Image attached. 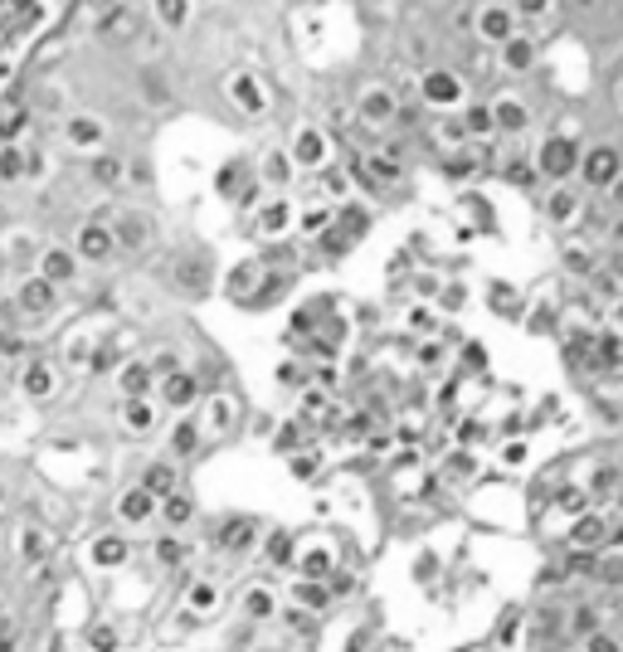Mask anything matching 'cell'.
Returning a JSON list of instances; mask_svg holds the SVG:
<instances>
[{
  "instance_id": "7bdbcfd3",
  "label": "cell",
  "mask_w": 623,
  "mask_h": 652,
  "mask_svg": "<svg viewBox=\"0 0 623 652\" xmlns=\"http://www.w3.org/2000/svg\"><path fill=\"white\" fill-rule=\"evenodd\" d=\"M594 536H604V521H599V516H585V521L570 531V545H589Z\"/></svg>"
},
{
  "instance_id": "8992f818",
  "label": "cell",
  "mask_w": 623,
  "mask_h": 652,
  "mask_svg": "<svg viewBox=\"0 0 623 652\" xmlns=\"http://www.w3.org/2000/svg\"><path fill=\"white\" fill-rule=\"evenodd\" d=\"M35 278L39 283H49V288H69L78 278V254L69 249V244H44L35 258Z\"/></svg>"
},
{
  "instance_id": "11a10c76",
  "label": "cell",
  "mask_w": 623,
  "mask_h": 652,
  "mask_svg": "<svg viewBox=\"0 0 623 652\" xmlns=\"http://www.w3.org/2000/svg\"><path fill=\"white\" fill-rule=\"evenodd\" d=\"M468 472H473V458H463V453H458V458H453V477H468Z\"/></svg>"
},
{
  "instance_id": "4316f807",
  "label": "cell",
  "mask_w": 623,
  "mask_h": 652,
  "mask_svg": "<svg viewBox=\"0 0 623 652\" xmlns=\"http://www.w3.org/2000/svg\"><path fill=\"white\" fill-rule=\"evenodd\" d=\"M54 302H59V292L49 288V283H39V278H25V283H20V307H25L30 317L54 312Z\"/></svg>"
},
{
  "instance_id": "5b68a950",
  "label": "cell",
  "mask_w": 623,
  "mask_h": 652,
  "mask_svg": "<svg viewBox=\"0 0 623 652\" xmlns=\"http://www.w3.org/2000/svg\"><path fill=\"white\" fill-rule=\"evenodd\" d=\"M74 254L78 263H108L117 254V234H112V219L93 215L78 224V239H74Z\"/></svg>"
},
{
  "instance_id": "6f0895ef",
  "label": "cell",
  "mask_w": 623,
  "mask_h": 652,
  "mask_svg": "<svg viewBox=\"0 0 623 652\" xmlns=\"http://www.w3.org/2000/svg\"><path fill=\"white\" fill-rule=\"evenodd\" d=\"M609 200H614V205H619V210H623V176H619V181H614V185H609Z\"/></svg>"
},
{
  "instance_id": "d590c367",
  "label": "cell",
  "mask_w": 623,
  "mask_h": 652,
  "mask_svg": "<svg viewBox=\"0 0 623 652\" xmlns=\"http://www.w3.org/2000/svg\"><path fill=\"white\" fill-rule=\"evenodd\" d=\"M88 176H93L98 185H117L122 181V161H117L112 151H98V156L88 161Z\"/></svg>"
},
{
  "instance_id": "d6a6232c",
  "label": "cell",
  "mask_w": 623,
  "mask_h": 652,
  "mask_svg": "<svg viewBox=\"0 0 623 652\" xmlns=\"http://www.w3.org/2000/svg\"><path fill=\"white\" fill-rule=\"evenodd\" d=\"M93 25H98V35H122L127 25H137V10H132V5H112V10H103Z\"/></svg>"
},
{
  "instance_id": "9f6ffc18",
  "label": "cell",
  "mask_w": 623,
  "mask_h": 652,
  "mask_svg": "<svg viewBox=\"0 0 623 652\" xmlns=\"http://www.w3.org/2000/svg\"><path fill=\"white\" fill-rule=\"evenodd\" d=\"M44 652H69V638H64V633H54V638L44 643Z\"/></svg>"
},
{
  "instance_id": "4fadbf2b",
  "label": "cell",
  "mask_w": 623,
  "mask_h": 652,
  "mask_svg": "<svg viewBox=\"0 0 623 652\" xmlns=\"http://www.w3.org/2000/svg\"><path fill=\"white\" fill-rule=\"evenodd\" d=\"M293 195H268L263 205L254 210V224H258V234H268V239H278V234H288L293 229Z\"/></svg>"
},
{
  "instance_id": "836d02e7",
  "label": "cell",
  "mask_w": 623,
  "mask_h": 652,
  "mask_svg": "<svg viewBox=\"0 0 623 652\" xmlns=\"http://www.w3.org/2000/svg\"><path fill=\"white\" fill-rule=\"evenodd\" d=\"M185 560H190V545H185L181 536H176V531L156 541V565H166V570H176V565H185Z\"/></svg>"
},
{
  "instance_id": "5bb4252c",
  "label": "cell",
  "mask_w": 623,
  "mask_h": 652,
  "mask_svg": "<svg viewBox=\"0 0 623 652\" xmlns=\"http://www.w3.org/2000/svg\"><path fill=\"white\" fill-rule=\"evenodd\" d=\"M156 507H161V502L137 482V487H127V492L117 497V521H122V526H151V521H156Z\"/></svg>"
},
{
  "instance_id": "52a82bcc",
  "label": "cell",
  "mask_w": 623,
  "mask_h": 652,
  "mask_svg": "<svg viewBox=\"0 0 623 652\" xmlns=\"http://www.w3.org/2000/svg\"><path fill=\"white\" fill-rule=\"evenodd\" d=\"M200 434L205 438H220L229 434V429H239V399L234 395H224V390H215V395H205L200 399Z\"/></svg>"
},
{
  "instance_id": "680465c9",
  "label": "cell",
  "mask_w": 623,
  "mask_h": 652,
  "mask_svg": "<svg viewBox=\"0 0 623 652\" xmlns=\"http://www.w3.org/2000/svg\"><path fill=\"white\" fill-rule=\"evenodd\" d=\"M609 239H614V244H623V219H614V229H609Z\"/></svg>"
},
{
  "instance_id": "cb8c5ba5",
  "label": "cell",
  "mask_w": 623,
  "mask_h": 652,
  "mask_svg": "<svg viewBox=\"0 0 623 652\" xmlns=\"http://www.w3.org/2000/svg\"><path fill=\"white\" fill-rule=\"evenodd\" d=\"M200 443H205V434H200V424L195 419H176V429H171V438H166V448H171V458L181 463V458H195L200 453Z\"/></svg>"
},
{
  "instance_id": "ee69618b",
  "label": "cell",
  "mask_w": 623,
  "mask_h": 652,
  "mask_svg": "<svg viewBox=\"0 0 623 652\" xmlns=\"http://www.w3.org/2000/svg\"><path fill=\"white\" fill-rule=\"evenodd\" d=\"M244 176H254V166H249V161H234L229 171H220V190H229V195H234V185L244 181Z\"/></svg>"
},
{
  "instance_id": "ab89813d",
  "label": "cell",
  "mask_w": 623,
  "mask_h": 652,
  "mask_svg": "<svg viewBox=\"0 0 623 652\" xmlns=\"http://www.w3.org/2000/svg\"><path fill=\"white\" fill-rule=\"evenodd\" d=\"M137 83H142V98H147V103H156V108L171 103V88H166V78H161L156 69H142L137 73Z\"/></svg>"
},
{
  "instance_id": "bcb514c9",
  "label": "cell",
  "mask_w": 623,
  "mask_h": 652,
  "mask_svg": "<svg viewBox=\"0 0 623 652\" xmlns=\"http://www.w3.org/2000/svg\"><path fill=\"white\" fill-rule=\"evenodd\" d=\"M619 487V472L614 468H594L589 472V492H614Z\"/></svg>"
},
{
  "instance_id": "83f0119b",
  "label": "cell",
  "mask_w": 623,
  "mask_h": 652,
  "mask_svg": "<svg viewBox=\"0 0 623 652\" xmlns=\"http://www.w3.org/2000/svg\"><path fill=\"white\" fill-rule=\"evenodd\" d=\"M458 122H463V137H468V142H477V137H497V122H492V103H468Z\"/></svg>"
},
{
  "instance_id": "f35d334b",
  "label": "cell",
  "mask_w": 623,
  "mask_h": 652,
  "mask_svg": "<svg viewBox=\"0 0 623 652\" xmlns=\"http://www.w3.org/2000/svg\"><path fill=\"white\" fill-rule=\"evenodd\" d=\"M477 166H482V156H473V151H448V161H443V176H453V181H468Z\"/></svg>"
},
{
  "instance_id": "7c38bea8",
  "label": "cell",
  "mask_w": 623,
  "mask_h": 652,
  "mask_svg": "<svg viewBox=\"0 0 623 652\" xmlns=\"http://www.w3.org/2000/svg\"><path fill=\"white\" fill-rule=\"evenodd\" d=\"M156 395H161V404L166 409H176V414H185V409H195L200 404V380L190 375V370H176V375H166V380H156Z\"/></svg>"
},
{
  "instance_id": "4dcf8cb0",
  "label": "cell",
  "mask_w": 623,
  "mask_h": 652,
  "mask_svg": "<svg viewBox=\"0 0 623 652\" xmlns=\"http://www.w3.org/2000/svg\"><path fill=\"white\" fill-rule=\"evenodd\" d=\"M258 176L268 185H288L293 181V156H283V151H268L263 161H258Z\"/></svg>"
},
{
  "instance_id": "ac0fdd59",
  "label": "cell",
  "mask_w": 623,
  "mask_h": 652,
  "mask_svg": "<svg viewBox=\"0 0 623 652\" xmlns=\"http://www.w3.org/2000/svg\"><path fill=\"white\" fill-rule=\"evenodd\" d=\"M117 390H122V399H151V390H156L151 365L147 361H122L117 365Z\"/></svg>"
},
{
  "instance_id": "91938a15",
  "label": "cell",
  "mask_w": 623,
  "mask_h": 652,
  "mask_svg": "<svg viewBox=\"0 0 623 652\" xmlns=\"http://www.w3.org/2000/svg\"><path fill=\"white\" fill-rule=\"evenodd\" d=\"M614 317H619V326H623V302H619V312H614Z\"/></svg>"
},
{
  "instance_id": "ffe728a7",
  "label": "cell",
  "mask_w": 623,
  "mask_h": 652,
  "mask_svg": "<svg viewBox=\"0 0 623 652\" xmlns=\"http://www.w3.org/2000/svg\"><path fill=\"white\" fill-rule=\"evenodd\" d=\"M580 210H585V195H580V190H570V185H555V190L546 195L550 224H575V219H580Z\"/></svg>"
},
{
  "instance_id": "c3c4849f",
  "label": "cell",
  "mask_w": 623,
  "mask_h": 652,
  "mask_svg": "<svg viewBox=\"0 0 623 652\" xmlns=\"http://www.w3.org/2000/svg\"><path fill=\"white\" fill-rule=\"evenodd\" d=\"M507 181H516V185L536 181V166H531V161H512V166H507Z\"/></svg>"
},
{
  "instance_id": "6da1fadb",
  "label": "cell",
  "mask_w": 623,
  "mask_h": 652,
  "mask_svg": "<svg viewBox=\"0 0 623 652\" xmlns=\"http://www.w3.org/2000/svg\"><path fill=\"white\" fill-rule=\"evenodd\" d=\"M580 156H585V146L575 142V137H565V132H555V137H546L541 142V151H536V176H546V181L565 185L575 171H580Z\"/></svg>"
},
{
  "instance_id": "3957f363",
  "label": "cell",
  "mask_w": 623,
  "mask_h": 652,
  "mask_svg": "<svg viewBox=\"0 0 623 652\" xmlns=\"http://www.w3.org/2000/svg\"><path fill=\"white\" fill-rule=\"evenodd\" d=\"M419 98L429 103V108H463V98H468V83H463V73H453V69H424L419 73Z\"/></svg>"
},
{
  "instance_id": "1f68e13d",
  "label": "cell",
  "mask_w": 623,
  "mask_h": 652,
  "mask_svg": "<svg viewBox=\"0 0 623 652\" xmlns=\"http://www.w3.org/2000/svg\"><path fill=\"white\" fill-rule=\"evenodd\" d=\"M142 487H147L156 502H161V497H171V492H176V468H171V463H151L147 477H142Z\"/></svg>"
},
{
  "instance_id": "d6986e66",
  "label": "cell",
  "mask_w": 623,
  "mask_h": 652,
  "mask_svg": "<svg viewBox=\"0 0 623 652\" xmlns=\"http://www.w3.org/2000/svg\"><path fill=\"white\" fill-rule=\"evenodd\" d=\"M502 69L507 73L536 69V35H531V30H516V35L502 44Z\"/></svg>"
},
{
  "instance_id": "60d3db41",
  "label": "cell",
  "mask_w": 623,
  "mask_h": 652,
  "mask_svg": "<svg viewBox=\"0 0 623 652\" xmlns=\"http://www.w3.org/2000/svg\"><path fill=\"white\" fill-rule=\"evenodd\" d=\"M156 20H161L166 30H181L185 20H190V5H185V0H161V5H156Z\"/></svg>"
},
{
  "instance_id": "9c48e42d",
  "label": "cell",
  "mask_w": 623,
  "mask_h": 652,
  "mask_svg": "<svg viewBox=\"0 0 623 652\" xmlns=\"http://www.w3.org/2000/svg\"><path fill=\"white\" fill-rule=\"evenodd\" d=\"M473 35L502 49L516 35V10L512 5H482V10H473Z\"/></svg>"
},
{
  "instance_id": "f5cc1de1",
  "label": "cell",
  "mask_w": 623,
  "mask_h": 652,
  "mask_svg": "<svg viewBox=\"0 0 623 652\" xmlns=\"http://www.w3.org/2000/svg\"><path fill=\"white\" fill-rule=\"evenodd\" d=\"M293 472L297 477H317V458L307 453V458H293Z\"/></svg>"
},
{
  "instance_id": "f1b7e54d",
  "label": "cell",
  "mask_w": 623,
  "mask_h": 652,
  "mask_svg": "<svg viewBox=\"0 0 623 652\" xmlns=\"http://www.w3.org/2000/svg\"><path fill=\"white\" fill-rule=\"evenodd\" d=\"M25 176H30V151L5 146V151H0V181L15 185V181H25Z\"/></svg>"
},
{
  "instance_id": "816d5d0a",
  "label": "cell",
  "mask_w": 623,
  "mask_h": 652,
  "mask_svg": "<svg viewBox=\"0 0 623 652\" xmlns=\"http://www.w3.org/2000/svg\"><path fill=\"white\" fill-rule=\"evenodd\" d=\"M112 365H122V361H117V351H112V346H103V351L93 356V370L103 375V370H112Z\"/></svg>"
},
{
  "instance_id": "b9f144b4",
  "label": "cell",
  "mask_w": 623,
  "mask_h": 652,
  "mask_svg": "<svg viewBox=\"0 0 623 652\" xmlns=\"http://www.w3.org/2000/svg\"><path fill=\"white\" fill-rule=\"evenodd\" d=\"M570 628H575V638H594V633H599V614H594L589 604H580V609L570 614Z\"/></svg>"
},
{
  "instance_id": "9a60e30c",
  "label": "cell",
  "mask_w": 623,
  "mask_h": 652,
  "mask_svg": "<svg viewBox=\"0 0 623 652\" xmlns=\"http://www.w3.org/2000/svg\"><path fill=\"white\" fill-rule=\"evenodd\" d=\"M331 156V142L322 127H297L293 137V166H307V171H317V166H327Z\"/></svg>"
},
{
  "instance_id": "e575fe53",
  "label": "cell",
  "mask_w": 623,
  "mask_h": 652,
  "mask_svg": "<svg viewBox=\"0 0 623 652\" xmlns=\"http://www.w3.org/2000/svg\"><path fill=\"white\" fill-rule=\"evenodd\" d=\"M254 536H258V526H254V521H244V516H239V521H229V526L220 531L224 550H249V545H254Z\"/></svg>"
},
{
  "instance_id": "f6af8a7d",
  "label": "cell",
  "mask_w": 623,
  "mask_h": 652,
  "mask_svg": "<svg viewBox=\"0 0 623 652\" xmlns=\"http://www.w3.org/2000/svg\"><path fill=\"white\" fill-rule=\"evenodd\" d=\"M439 142H443V146H463V142H468V137H463V122H458V117H443V122H439Z\"/></svg>"
},
{
  "instance_id": "681fc988",
  "label": "cell",
  "mask_w": 623,
  "mask_h": 652,
  "mask_svg": "<svg viewBox=\"0 0 623 652\" xmlns=\"http://www.w3.org/2000/svg\"><path fill=\"white\" fill-rule=\"evenodd\" d=\"M278 380L283 385H307V370L302 365H278Z\"/></svg>"
},
{
  "instance_id": "db71d44e",
  "label": "cell",
  "mask_w": 623,
  "mask_h": 652,
  "mask_svg": "<svg viewBox=\"0 0 623 652\" xmlns=\"http://www.w3.org/2000/svg\"><path fill=\"white\" fill-rule=\"evenodd\" d=\"M439 346H419V365H439Z\"/></svg>"
},
{
  "instance_id": "f546056e",
  "label": "cell",
  "mask_w": 623,
  "mask_h": 652,
  "mask_svg": "<svg viewBox=\"0 0 623 652\" xmlns=\"http://www.w3.org/2000/svg\"><path fill=\"white\" fill-rule=\"evenodd\" d=\"M83 643H88V652H122V633H117L112 623H88V628H83Z\"/></svg>"
},
{
  "instance_id": "484cf974",
  "label": "cell",
  "mask_w": 623,
  "mask_h": 652,
  "mask_svg": "<svg viewBox=\"0 0 623 652\" xmlns=\"http://www.w3.org/2000/svg\"><path fill=\"white\" fill-rule=\"evenodd\" d=\"M239 609H244V618H254V623H268V618L278 614V599H273L268 584H249L244 599H239Z\"/></svg>"
},
{
  "instance_id": "603a6c76",
  "label": "cell",
  "mask_w": 623,
  "mask_h": 652,
  "mask_svg": "<svg viewBox=\"0 0 623 652\" xmlns=\"http://www.w3.org/2000/svg\"><path fill=\"white\" fill-rule=\"evenodd\" d=\"M54 385H59V375H54V365L44 361H30L25 370H20V390L30 399H49L54 395Z\"/></svg>"
},
{
  "instance_id": "8d00e7d4",
  "label": "cell",
  "mask_w": 623,
  "mask_h": 652,
  "mask_svg": "<svg viewBox=\"0 0 623 652\" xmlns=\"http://www.w3.org/2000/svg\"><path fill=\"white\" fill-rule=\"evenodd\" d=\"M44 555H49L44 531H39V526H25V531H20V560H25V565H39Z\"/></svg>"
},
{
  "instance_id": "6125c7cd",
  "label": "cell",
  "mask_w": 623,
  "mask_h": 652,
  "mask_svg": "<svg viewBox=\"0 0 623 652\" xmlns=\"http://www.w3.org/2000/svg\"><path fill=\"white\" fill-rule=\"evenodd\" d=\"M619 103H623V93H619Z\"/></svg>"
},
{
  "instance_id": "7402d4cb",
  "label": "cell",
  "mask_w": 623,
  "mask_h": 652,
  "mask_svg": "<svg viewBox=\"0 0 623 652\" xmlns=\"http://www.w3.org/2000/svg\"><path fill=\"white\" fill-rule=\"evenodd\" d=\"M156 516H161V521H166L171 531H185V526L195 521V497L176 487L171 497H161V507H156Z\"/></svg>"
},
{
  "instance_id": "e0dca14e",
  "label": "cell",
  "mask_w": 623,
  "mask_h": 652,
  "mask_svg": "<svg viewBox=\"0 0 623 652\" xmlns=\"http://www.w3.org/2000/svg\"><path fill=\"white\" fill-rule=\"evenodd\" d=\"M93 565L98 570H122L127 560H132V545H127V536L122 531H103V536H93Z\"/></svg>"
},
{
  "instance_id": "7a4b0ae2",
  "label": "cell",
  "mask_w": 623,
  "mask_h": 652,
  "mask_svg": "<svg viewBox=\"0 0 623 652\" xmlns=\"http://www.w3.org/2000/svg\"><path fill=\"white\" fill-rule=\"evenodd\" d=\"M580 181H585V190H604L609 195V185L623 176V151L609 142L599 146H585V156H580V171H575Z\"/></svg>"
},
{
  "instance_id": "7dc6e473",
  "label": "cell",
  "mask_w": 623,
  "mask_h": 652,
  "mask_svg": "<svg viewBox=\"0 0 623 652\" xmlns=\"http://www.w3.org/2000/svg\"><path fill=\"white\" fill-rule=\"evenodd\" d=\"M297 599H302V604H312V609H322V604H331V594H327V589H317V584H312V580H302V584H297Z\"/></svg>"
},
{
  "instance_id": "44dd1931",
  "label": "cell",
  "mask_w": 623,
  "mask_h": 652,
  "mask_svg": "<svg viewBox=\"0 0 623 652\" xmlns=\"http://www.w3.org/2000/svg\"><path fill=\"white\" fill-rule=\"evenodd\" d=\"M122 429L132 438H147L156 429V399H122Z\"/></svg>"
},
{
  "instance_id": "277c9868",
  "label": "cell",
  "mask_w": 623,
  "mask_h": 652,
  "mask_svg": "<svg viewBox=\"0 0 623 652\" xmlns=\"http://www.w3.org/2000/svg\"><path fill=\"white\" fill-rule=\"evenodd\" d=\"M224 93H229V103L244 112V117H268V108H273L268 83H263L254 69H234L224 78Z\"/></svg>"
},
{
  "instance_id": "8fae6325",
  "label": "cell",
  "mask_w": 623,
  "mask_h": 652,
  "mask_svg": "<svg viewBox=\"0 0 623 652\" xmlns=\"http://www.w3.org/2000/svg\"><path fill=\"white\" fill-rule=\"evenodd\" d=\"M356 117H361L366 127H390V122L400 117V103H395V93H390L385 83H375V88H366V93L356 98Z\"/></svg>"
},
{
  "instance_id": "ba28073f",
  "label": "cell",
  "mask_w": 623,
  "mask_h": 652,
  "mask_svg": "<svg viewBox=\"0 0 623 652\" xmlns=\"http://www.w3.org/2000/svg\"><path fill=\"white\" fill-rule=\"evenodd\" d=\"M112 234H117V249H132V254H142L156 244V219L147 210H122V215L112 219Z\"/></svg>"
},
{
  "instance_id": "2e32d148",
  "label": "cell",
  "mask_w": 623,
  "mask_h": 652,
  "mask_svg": "<svg viewBox=\"0 0 623 652\" xmlns=\"http://www.w3.org/2000/svg\"><path fill=\"white\" fill-rule=\"evenodd\" d=\"M492 122H497L502 137H516V132L531 127V108H526L516 93H502V98H492Z\"/></svg>"
},
{
  "instance_id": "d4e9b609",
  "label": "cell",
  "mask_w": 623,
  "mask_h": 652,
  "mask_svg": "<svg viewBox=\"0 0 623 652\" xmlns=\"http://www.w3.org/2000/svg\"><path fill=\"white\" fill-rule=\"evenodd\" d=\"M220 609V584L215 580H190L185 584V614H215Z\"/></svg>"
},
{
  "instance_id": "f907efd6",
  "label": "cell",
  "mask_w": 623,
  "mask_h": 652,
  "mask_svg": "<svg viewBox=\"0 0 623 652\" xmlns=\"http://www.w3.org/2000/svg\"><path fill=\"white\" fill-rule=\"evenodd\" d=\"M585 652H619V643L609 633H594V638H585Z\"/></svg>"
},
{
  "instance_id": "30bf717a",
  "label": "cell",
  "mask_w": 623,
  "mask_h": 652,
  "mask_svg": "<svg viewBox=\"0 0 623 652\" xmlns=\"http://www.w3.org/2000/svg\"><path fill=\"white\" fill-rule=\"evenodd\" d=\"M64 142L74 146V151H88V156H98L103 146H108V127L93 117V112H74L69 122H64Z\"/></svg>"
},
{
  "instance_id": "74e56055",
  "label": "cell",
  "mask_w": 623,
  "mask_h": 652,
  "mask_svg": "<svg viewBox=\"0 0 623 652\" xmlns=\"http://www.w3.org/2000/svg\"><path fill=\"white\" fill-rule=\"evenodd\" d=\"M293 536H288V531H268V550H263V555H268V565H283V570H288V565H293Z\"/></svg>"
},
{
  "instance_id": "94428289",
  "label": "cell",
  "mask_w": 623,
  "mask_h": 652,
  "mask_svg": "<svg viewBox=\"0 0 623 652\" xmlns=\"http://www.w3.org/2000/svg\"><path fill=\"white\" fill-rule=\"evenodd\" d=\"M0 385H5V365H0Z\"/></svg>"
}]
</instances>
